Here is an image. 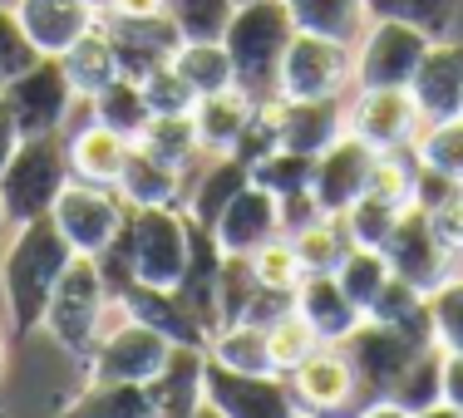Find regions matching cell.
I'll return each mask as SVG.
<instances>
[{
  "mask_svg": "<svg viewBox=\"0 0 463 418\" xmlns=\"http://www.w3.org/2000/svg\"><path fill=\"white\" fill-rule=\"evenodd\" d=\"M187 256H193V217L183 207H138V212H128L114 246L94 261L109 291L118 295L124 285L178 291L187 276Z\"/></svg>",
  "mask_w": 463,
  "mask_h": 418,
  "instance_id": "6da1fadb",
  "label": "cell"
},
{
  "mask_svg": "<svg viewBox=\"0 0 463 418\" xmlns=\"http://www.w3.org/2000/svg\"><path fill=\"white\" fill-rule=\"evenodd\" d=\"M70 261L74 251L64 246L50 217H35V222H20L5 232V241H0V305H5L10 335H35L40 330L45 305Z\"/></svg>",
  "mask_w": 463,
  "mask_h": 418,
  "instance_id": "7a4b0ae2",
  "label": "cell"
},
{
  "mask_svg": "<svg viewBox=\"0 0 463 418\" xmlns=\"http://www.w3.org/2000/svg\"><path fill=\"white\" fill-rule=\"evenodd\" d=\"M291 35H296V25L281 0H237V10H232V25L222 35V45L232 54V74L261 104L277 94V70H281V54L291 45Z\"/></svg>",
  "mask_w": 463,
  "mask_h": 418,
  "instance_id": "3957f363",
  "label": "cell"
},
{
  "mask_svg": "<svg viewBox=\"0 0 463 418\" xmlns=\"http://www.w3.org/2000/svg\"><path fill=\"white\" fill-rule=\"evenodd\" d=\"M70 153H64V134L50 138H20V148L5 158L0 168V202H5V222H35V217H50L54 197L70 182Z\"/></svg>",
  "mask_w": 463,
  "mask_h": 418,
  "instance_id": "277c9868",
  "label": "cell"
},
{
  "mask_svg": "<svg viewBox=\"0 0 463 418\" xmlns=\"http://www.w3.org/2000/svg\"><path fill=\"white\" fill-rule=\"evenodd\" d=\"M109 301H114V291H109L99 261L94 256H74L70 266H64L60 285H54L40 330H45L64 355L84 359L94 349V339H99V320H104Z\"/></svg>",
  "mask_w": 463,
  "mask_h": 418,
  "instance_id": "5b68a950",
  "label": "cell"
},
{
  "mask_svg": "<svg viewBox=\"0 0 463 418\" xmlns=\"http://www.w3.org/2000/svg\"><path fill=\"white\" fill-rule=\"evenodd\" d=\"M50 222H54V232L64 237V246H70L74 256H104V251L114 246V237L124 232L128 207H124V197H118L114 187L70 178L64 192L54 197V207H50Z\"/></svg>",
  "mask_w": 463,
  "mask_h": 418,
  "instance_id": "8992f818",
  "label": "cell"
},
{
  "mask_svg": "<svg viewBox=\"0 0 463 418\" xmlns=\"http://www.w3.org/2000/svg\"><path fill=\"white\" fill-rule=\"evenodd\" d=\"M429 35L400 20H370L365 35L350 45V84L355 89H410Z\"/></svg>",
  "mask_w": 463,
  "mask_h": 418,
  "instance_id": "52a82bcc",
  "label": "cell"
},
{
  "mask_svg": "<svg viewBox=\"0 0 463 418\" xmlns=\"http://www.w3.org/2000/svg\"><path fill=\"white\" fill-rule=\"evenodd\" d=\"M355 84H350V45H335V40L321 35H301L296 30L291 45L281 54L277 70V94L286 104H311V98H345Z\"/></svg>",
  "mask_w": 463,
  "mask_h": 418,
  "instance_id": "ba28073f",
  "label": "cell"
},
{
  "mask_svg": "<svg viewBox=\"0 0 463 418\" xmlns=\"http://www.w3.org/2000/svg\"><path fill=\"white\" fill-rule=\"evenodd\" d=\"M419 349H429V339L410 335V330H394V325H380V320H360L340 339V355L350 359L355 369V389H360V404L370 399H384L394 389L404 369L414 365Z\"/></svg>",
  "mask_w": 463,
  "mask_h": 418,
  "instance_id": "9c48e42d",
  "label": "cell"
},
{
  "mask_svg": "<svg viewBox=\"0 0 463 418\" xmlns=\"http://www.w3.org/2000/svg\"><path fill=\"white\" fill-rule=\"evenodd\" d=\"M5 98H10V108H15V124L25 138L70 134L74 114L84 108V98L70 89V79H64L60 60H50V54H40L25 74H15V79L5 84Z\"/></svg>",
  "mask_w": 463,
  "mask_h": 418,
  "instance_id": "30bf717a",
  "label": "cell"
},
{
  "mask_svg": "<svg viewBox=\"0 0 463 418\" xmlns=\"http://www.w3.org/2000/svg\"><path fill=\"white\" fill-rule=\"evenodd\" d=\"M173 349L178 345H173L168 335H158L153 325L124 320L84 355V369H90V379H99V384H153L168 369Z\"/></svg>",
  "mask_w": 463,
  "mask_h": 418,
  "instance_id": "8fae6325",
  "label": "cell"
},
{
  "mask_svg": "<svg viewBox=\"0 0 463 418\" xmlns=\"http://www.w3.org/2000/svg\"><path fill=\"white\" fill-rule=\"evenodd\" d=\"M424 118L410 89H350L345 98V134L360 138L370 153H410Z\"/></svg>",
  "mask_w": 463,
  "mask_h": 418,
  "instance_id": "7c38bea8",
  "label": "cell"
},
{
  "mask_svg": "<svg viewBox=\"0 0 463 418\" xmlns=\"http://www.w3.org/2000/svg\"><path fill=\"white\" fill-rule=\"evenodd\" d=\"M203 399L222 418H296V404L286 374H232L207 359L203 369Z\"/></svg>",
  "mask_w": 463,
  "mask_h": 418,
  "instance_id": "4fadbf2b",
  "label": "cell"
},
{
  "mask_svg": "<svg viewBox=\"0 0 463 418\" xmlns=\"http://www.w3.org/2000/svg\"><path fill=\"white\" fill-rule=\"evenodd\" d=\"M384 261H390V271L400 281H410L414 291H434L444 276H454V251L439 241L434 222H429V212H419V207H404L400 222H394L390 241H384Z\"/></svg>",
  "mask_w": 463,
  "mask_h": 418,
  "instance_id": "5bb4252c",
  "label": "cell"
},
{
  "mask_svg": "<svg viewBox=\"0 0 463 418\" xmlns=\"http://www.w3.org/2000/svg\"><path fill=\"white\" fill-rule=\"evenodd\" d=\"M213 241H217V251L222 256H257L267 241H277V237H286L281 232V202L267 192V187H257V182H247L237 197L222 207V212L213 217Z\"/></svg>",
  "mask_w": 463,
  "mask_h": 418,
  "instance_id": "9a60e30c",
  "label": "cell"
},
{
  "mask_svg": "<svg viewBox=\"0 0 463 418\" xmlns=\"http://www.w3.org/2000/svg\"><path fill=\"white\" fill-rule=\"evenodd\" d=\"M410 98L424 124H444V118L463 114V40L458 35H439L429 40L424 60H419Z\"/></svg>",
  "mask_w": 463,
  "mask_h": 418,
  "instance_id": "2e32d148",
  "label": "cell"
},
{
  "mask_svg": "<svg viewBox=\"0 0 463 418\" xmlns=\"http://www.w3.org/2000/svg\"><path fill=\"white\" fill-rule=\"evenodd\" d=\"M10 5L35 54H50V60H60L74 40H84L104 15V0H10Z\"/></svg>",
  "mask_w": 463,
  "mask_h": 418,
  "instance_id": "e0dca14e",
  "label": "cell"
},
{
  "mask_svg": "<svg viewBox=\"0 0 463 418\" xmlns=\"http://www.w3.org/2000/svg\"><path fill=\"white\" fill-rule=\"evenodd\" d=\"M345 98H311V104L267 98V118H271V138H277V148L321 158L335 138H345Z\"/></svg>",
  "mask_w": 463,
  "mask_h": 418,
  "instance_id": "ac0fdd59",
  "label": "cell"
},
{
  "mask_svg": "<svg viewBox=\"0 0 463 418\" xmlns=\"http://www.w3.org/2000/svg\"><path fill=\"white\" fill-rule=\"evenodd\" d=\"M374 158L380 153H370L360 138H335L330 148L316 158V172H311V197L316 207H321L326 217H340L350 202H360L370 187V172H374Z\"/></svg>",
  "mask_w": 463,
  "mask_h": 418,
  "instance_id": "d6986e66",
  "label": "cell"
},
{
  "mask_svg": "<svg viewBox=\"0 0 463 418\" xmlns=\"http://www.w3.org/2000/svg\"><path fill=\"white\" fill-rule=\"evenodd\" d=\"M286 384H291L296 404H301V409H311V413H335L340 418L350 404H360L355 369H350L345 355H340V345L311 349L301 365L286 374Z\"/></svg>",
  "mask_w": 463,
  "mask_h": 418,
  "instance_id": "ffe728a7",
  "label": "cell"
},
{
  "mask_svg": "<svg viewBox=\"0 0 463 418\" xmlns=\"http://www.w3.org/2000/svg\"><path fill=\"white\" fill-rule=\"evenodd\" d=\"M257 108H261V98H251L241 84L197 98L193 104V128H197L203 158H232V153L241 148V138H247V128L257 124Z\"/></svg>",
  "mask_w": 463,
  "mask_h": 418,
  "instance_id": "44dd1931",
  "label": "cell"
},
{
  "mask_svg": "<svg viewBox=\"0 0 463 418\" xmlns=\"http://www.w3.org/2000/svg\"><path fill=\"white\" fill-rule=\"evenodd\" d=\"M104 35L114 40V54H118V70L128 79H143V74L163 70L173 60V50L183 45L178 25L168 15H153V20H124V15H99Z\"/></svg>",
  "mask_w": 463,
  "mask_h": 418,
  "instance_id": "7402d4cb",
  "label": "cell"
},
{
  "mask_svg": "<svg viewBox=\"0 0 463 418\" xmlns=\"http://www.w3.org/2000/svg\"><path fill=\"white\" fill-rule=\"evenodd\" d=\"M134 143L118 138L114 128L94 124L90 108H84L80 124H70V134H64V153H70V172L80 182H99V187H114L118 172H124V158Z\"/></svg>",
  "mask_w": 463,
  "mask_h": 418,
  "instance_id": "603a6c76",
  "label": "cell"
},
{
  "mask_svg": "<svg viewBox=\"0 0 463 418\" xmlns=\"http://www.w3.org/2000/svg\"><path fill=\"white\" fill-rule=\"evenodd\" d=\"M291 311L311 325V335L321 339V345H340L350 330L365 320V315H360V305L340 291V281L330 276V271H326V276H306L301 285H296Z\"/></svg>",
  "mask_w": 463,
  "mask_h": 418,
  "instance_id": "cb8c5ba5",
  "label": "cell"
},
{
  "mask_svg": "<svg viewBox=\"0 0 463 418\" xmlns=\"http://www.w3.org/2000/svg\"><path fill=\"white\" fill-rule=\"evenodd\" d=\"M114 192L124 197L128 212H138V207H183L187 172L173 168V163H163V158H153L148 148L134 143L128 158H124V172H118V182H114Z\"/></svg>",
  "mask_w": 463,
  "mask_h": 418,
  "instance_id": "d4e9b609",
  "label": "cell"
},
{
  "mask_svg": "<svg viewBox=\"0 0 463 418\" xmlns=\"http://www.w3.org/2000/svg\"><path fill=\"white\" fill-rule=\"evenodd\" d=\"M118 301H124L128 320L153 325L158 335H168L173 345L207 349V330H203V320L193 315V305H187L178 291H153V285H124V291H118Z\"/></svg>",
  "mask_w": 463,
  "mask_h": 418,
  "instance_id": "484cf974",
  "label": "cell"
},
{
  "mask_svg": "<svg viewBox=\"0 0 463 418\" xmlns=\"http://www.w3.org/2000/svg\"><path fill=\"white\" fill-rule=\"evenodd\" d=\"M203 172H187V197H183V212L193 217L197 227H213V217L222 212L232 197L251 182V168L241 158H203Z\"/></svg>",
  "mask_w": 463,
  "mask_h": 418,
  "instance_id": "4316f807",
  "label": "cell"
},
{
  "mask_svg": "<svg viewBox=\"0 0 463 418\" xmlns=\"http://www.w3.org/2000/svg\"><path fill=\"white\" fill-rule=\"evenodd\" d=\"M281 5L301 35H321L335 45H355L370 25L365 0H281Z\"/></svg>",
  "mask_w": 463,
  "mask_h": 418,
  "instance_id": "83f0119b",
  "label": "cell"
},
{
  "mask_svg": "<svg viewBox=\"0 0 463 418\" xmlns=\"http://www.w3.org/2000/svg\"><path fill=\"white\" fill-rule=\"evenodd\" d=\"M60 70H64V79H70V89L90 104L94 94H104L109 84L118 79V54H114V40L104 35V25H94L84 40H74L70 50L60 54Z\"/></svg>",
  "mask_w": 463,
  "mask_h": 418,
  "instance_id": "f1b7e54d",
  "label": "cell"
},
{
  "mask_svg": "<svg viewBox=\"0 0 463 418\" xmlns=\"http://www.w3.org/2000/svg\"><path fill=\"white\" fill-rule=\"evenodd\" d=\"M203 369H207V349H187L178 345L168 359V369L148 384L153 389V413L158 418H187L203 404Z\"/></svg>",
  "mask_w": 463,
  "mask_h": 418,
  "instance_id": "f546056e",
  "label": "cell"
},
{
  "mask_svg": "<svg viewBox=\"0 0 463 418\" xmlns=\"http://www.w3.org/2000/svg\"><path fill=\"white\" fill-rule=\"evenodd\" d=\"M207 359L232 369V374H277L267 330L251 325V320H232L222 330H213V335H207Z\"/></svg>",
  "mask_w": 463,
  "mask_h": 418,
  "instance_id": "4dcf8cb0",
  "label": "cell"
},
{
  "mask_svg": "<svg viewBox=\"0 0 463 418\" xmlns=\"http://www.w3.org/2000/svg\"><path fill=\"white\" fill-rule=\"evenodd\" d=\"M60 418H158L153 413V389L148 384H99L84 379V389L70 399Z\"/></svg>",
  "mask_w": 463,
  "mask_h": 418,
  "instance_id": "1f68e13d",
  "label": "cell"
},
{
  "mask_svg": "<svg viewBox=\"0 0 463 418\" xmlns=\"http://www.w3.org/2000/svg\"><path fill=\"white\" fill-rule=\"evenodd\" d=\"M168 64H173V74H178L197 98L237 84V74H232V54H227L222 40H183V45L173 50Z\"/></svg>",
  "mask_w": 463,
  "mask_h": 418,
  "instance_id": "d6a6232c",
  "label": "cell"
},
{
  "mask_svg": "<svg viewBox=\"0 0 463 418\" xmlns=\"http://www.w3.org/2000/svg\"><path fill=\"white\" fill-rule=\"evenodd\" d=\"M90 118L94 124H104V128H114L118 138H128V143H138V134L148 128V104H143V89H138V79H128V74H118L114 84H109L104 94H94L90 104Z\"/></svg>",
  "mask_w": 463,
  "mask_h": 418,
  "instance_id": "836d02e7",
  "label": "cell"
},
{
  "mask_svg": "<svg viewBox=\"0 0 463 418\" xmlns=\"http://www.w3.org/2000/svg\"><path fill=\"white\" fill-rule=\"evenodd\" d=\"M370 20H400V25L424 30L429 40L454 35V25L463 20V0H365Z\"/></svg>",
  "mask_w": 463,
  "mask_h": 418,
  "instance_id": "e575fe53",
  "label": "cell"
},
{
  "mask_svg": "<svg viewBox=\"0 0 463 418\" xmlns=\"http://www.w3.org/2000/svg\"><path fill=\"white\" fill-rule=\"evenodd\" d=\"M138 148H148L153 158L173 163V168L193 172L203 163V148H197V128L193 114H173V118H148V128L138 134Z\"/></svg>",
  "mask_w": 463,
  "mask_h": 418,
  "instance_id": "d590c367",
  "label": "cell"
},
{
  "mask_svg": "<svg viewBox=\"0 0 463 418\" xmlns=\"http://www.w3.org/2000/svg\"><path fill=\"white\" fill-rule=\"evenodd\" d=\"M291 246H296V256H301L306 276H326V271H335L340 261H345L350 232H345V222H340V217H316L311 227L291 232Z\"/></svg>",
  "mask_w": 463,
  "mask_h": 418,
  "instance_id": "8d00e7d4",
  "label": "cell"
},
{
  "mask_svg": "<svg viewBox=\"0 0 463 418\" xmlns=\"http://www.w3.org/2000/svg\"><path fill=\"white\" fill-rule=\"evenodd\" d=\"M311 172H316V158H306V153H291V148H267L257 163H251V182L267 187L277 202L311 192Z\"/></svg>",
  "mask_w": 463,
  "mask_h": 418,
  "instance_id": "74e56055",
  "label": "cell"
},
{
  "mask_svg": "<svg viewBox=\"0 0 463 418\" xmlns=\"http://www.w3.org/2000/svg\"><path fill=\"white\" fill-rule=\"evenodd\" d=\"M384 399H394L400 409H410V413L429 409V404H439V399H444V349H439V345L419 349L414 365L404 369L400 379H394V389L384 394Z\"/></svg>",
  "mask_w": 463,
  "mask_h": 418,
  "instance_id": "f35d334b",
  "label": "cell"
},
{
  "mask_svg": "<svg viewBox=\"0 0 463 418\" xmlns=\"http://www.w3.org/2000/svg\"><path fill=\"white\" fill-rule=\"evenodd\" d=\"M410 153H414L419 168H434L463 187V114L444 118V124H424Z\"/></svg>",
  "mask_w": 463,
  "mask_h": 418,
  "instance_id": "ab89813d",
  "label": "cell"
},
{
  "mask_svg": "<svg viewBox=\"0 0 463 418\" xmlns=\"http://www.w3.org/2000/svg\"><path fill=\"white\" fill-rule=\"evenodd\" d=\"M330 276L340 281V291H345L350 301L360 305V315H365L374 305V295L384 291V281H390V261H384V251H374V246H350L345 261H340Z\"/></svg>",
  "mask_w": 463,
  "mask_h": 418,
  "instance_id": "60d3db41",
  "label": "cell"
},
{
  "mask_svg": "<svg viewBox=\"0 0 463 418\" xmlns=\"http://www.w3.org/2000/svg\"><path fill=\"white\" fill-rule=\"evenodd\" d=\"M429 325H434V345L444 355H463V271L444 276L429 291Z\"/></svg>",
  "mask_w": 463,
  "mask_h": 418,
  "instance_id": "b9f144b4",
  "label": "cell"
},
{
  "mask_svg": "<svg viewBox=\"0 0 463 418\" xmlns=\"http://www.w3.org/2000/svg\"><path fill=\"white\" fill-rule=\"evenodd\" d=\"M400 212H404V207H394V202H384V197L365 192L360 202H350L345 212H340V222H345V232H350V246H374V251H380L384 241H390L394 222H400Z\"/></svg>",
  "mask_w": 463,
  "mask_h": 418,
  "instance_id": "7bdbcfd3",
  "label": "cell"
},
{
  "mask_svg": "<svg viewBox=\"0 0 463 418\" xmlns=\"http://www.w3.org/2000/svg\"><path fill=\"white\" fill-rule=\"evenodd\" d=\"M247 266H251V276H257V285H261V291L296 295V285L306 281V266H301V256H296L291 237H277V241H267V246H261L257 256H247Z\"/></svg>",
  "mask_w": 463,
  "mask_h": 418,
  "instance_id": "ee69618b",
  "label": "cell"
},
{
  "mask_svg": "<svg viewBox=\"0 0 463 418\" xmlns=\"http://www.w3.org/2000/svg\"><path fill=\"white\" fill-rule=\"evenodd\" d=\"M237 0H168V20L183 40H222Z\"/></svg>",
  "mask_w": 463,
  "mask_h": 418,
  "instance_id": "f6af8a7d",
  "label": "cell"
},
{
  "mask_svg": "<svg viewBox=\"0 0 463 418\" xmlns=\"http://www.w3.org/2000/svg\"><path fill=\"white\" fill-rule=\"evenodd\" d=\"M267 339H271V365H277V374H291L311 349H321V339L311 335V325H306L296 311H286L281 320H271Z\"/></svg>",
  "mask_w": 463,
  "mask_h": 418,
  "instance_id": "bcb514c9",
  "label": "cell"
},
{
  "mask_svg": "<svg viewBox=\"0 0 463 418\" xmlns=\"http://www.w3.org/2000/svg\"><path fill=\"white\" fill-rule=\"evenodd\" d=\"M138 89H143V104H148V114H153V118L193 114V104H197V94L187 89V84L178 79V74H173V64H163V70L143 74V79H138Z\"/></svg>",
  "mask_w": 463,
  "mask_h": 418,
  "instance_id": "7dc6e473",
  "label": "cell"
},
{
  "mask_svg": "<svg viewBox=\"0 0 463 418\" xmlns=\"http://www.w3.org/2000/svg\"><path fill=\"white\" fill-rule=\"evenodd\" d=\"M35 60H40V54L25 40V30H20L15 5H10V0H0V89H5L15 74H25Z\"/></svg>",
  "mask_w": 463,
  "mask_h": 418,
  "instance_id": "c3c4849f",
  "label": "cell"
},
{
  "mask_svg": "<svg viewBox=\"0 0 463 418\" xmlns=\"http://www.w3.org/2000/svg\"><path fill=\"white\" fill-rule=\"evenodd\" d=\"M458 192H463V187H458L454 178H444V172L419 168V163H414V192H410V207H419V212H439V207H449Z\"/></svg>",
  "mask_w": 463,
  "mask_h": 418,
  "instance_id": "681fc988",
  "label": "cell"
},
{
  "mask_svg": "<svg viewBox=\"0 0 463 418\" xmlns=\"http://www.w3.org/2000/svg\"><path fill=\"white\" fill-rule=\"evenodd\" d=\"M429 222H434L439 241H444V246L454 251V261H458V256H463V192H458L449 207H439V212H429Z\"/></svg>",
  "mask_w": 463,
  "mask_h": 418,
  "instance_id": "f907efd6",
  "label": "cell"
},
{
  "mask_svg": "<svg viewBox=\"0 0 463 418\" xmlns=\"http://www.w3.org/2000/svg\"><path fill=\"white\" fill-rule=\"evenodd\" d=\"M104 15H124V20H153V15H168V0H104Z\"/></svg>",
  "mask_w": 463,
  "mask_h": 418,
  "instance_id": "816d5d0a",
  "label": "cell"
},
{
  "mask_svg": "<svg viewBox=\"0 0 463 418\" xmlns=\"http://www.w3.org/2000/svg\"><path fill=\"white\" fill-rule=\"evenodd\" d=\"M20 124H15V108H10V98H5V89H0V168H5V158L20 148Z\"/></svg>",
  "mask_w": 463,
  "mask_h": 418,
  "instance_id": "f5cc1de1",
  "label": "cell"
},
{
  "mask_svg": "<svg viewBox=\"0 0 463 418\" xmlns=\"http://www.w3.org/2000/svg\"><path fill=\"white\" fill-rule=\"evenodd\" d=\"M444 404L463 413V355H444Z\"/></svg>",
  "mask_w": 463,
  "mask_h": 418,
  "instance_id": "db71d44e",
  "label": "cell"
},
{
  "mask_svg": "<svg viewBox=\"0 0 463 418\" xmlns=\"http://www.w3.org/2000/svg\"><path fill=\"white\" fill-rule=\"evenodd\" d=\"M355 418H414L410 409H400L394 399H370V404H360Z\"/></svg>",
  "mask_w": 463,
  "mask_h": 418,
  "instance_id": "11a10c76",
  "label": "cell"
},
{
  "mask_svg": "<svg viewBox=\"0 0 463 418\" xmlns=\"http://www.w3.org/2000/svg\"><path fill=\"white\" fill-rule=\"evenodd\" d=\"M414 418H463V413L454 409V404H444V399H439V404H429V409H419Z\"/></svg>",
  "mask_w": 463,
  "mask_h": 418,
  "instance_id": "9f6ffc18",
  "label": "cell"
},
{
  "mask_svg": "<svg viewBox=\"0 0 463 418\" xmlns=\"http://www.w3.org/2000/svg\"><path fill=\"white\" fill-rule=\"evenodd\" d=\"M5 359H10V325H5V315H0V374H5Z\"/></svg>",
  "mask_w": 463,
  "mask_h": 418,
  "instance_id": "6f0895ef",
  "label": "cell"
},
{
  "mask_svg": "<svg viewBox=\"0 0 463 418\" xmlns=\"http://www.w3.org/2000/svg\"><path fill=\"white\" fill-rule=\"evenodd\" d=\"M187 418H222V413H217V409H213V404H207V399H203V404H197V409H193V413H187Z\"/></svg>",
  "mask_w": 463,
  "mask_h": 418,
  "instance_id": "680465c9",
  "label": "cell"
},
{
  "mask_svg": "<svg viewBox=\"0 0 463 418\" xmlns=\"http://www.w3.org/2000/svg\"><path fill=\"white\" fill-rule=\"evenodd\" d=\"M5 232H10V222H5V202H0V241H5Z\"/></svg>",
  "mask_w": 463,
  "mask_h": 418,
  "instance_id": "91938a15",
  "label": "cell"
},
{
  "mask_svg": "<svg viewBox=\"0 0 463 418\" xmlns=\"http://www.w3.org/2000/svg\"><path fill=\"white\" fill-rule=\"evenodd\" d=\"M296 418H335V413H311V409H301V413H296Z\"/></svg>",
  "mask_w": 463,
  "mask_h": 418,
  "instance_id": "94428289",
  "label": "cell"
},
{
  "mask_svg": "<svg viewBox=\"0 0 463 418\" xmlns=\"http://www.w3.org/2000/svg\"><path fill=\"white\" fill-rule=\"evenodd\" d=\"M0 418H5V413H0Z\"/></svg>",
  "mask_w": 463,
  "mask_h": 418,
  "instance_id": "6125c7cd",
  "label": "cell"
}]
</instances>
